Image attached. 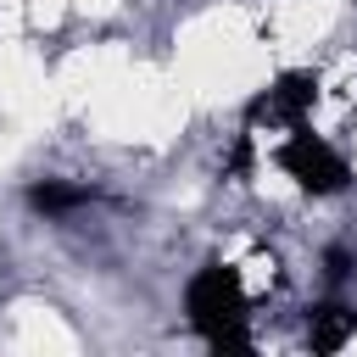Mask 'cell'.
Masks as SVG:
<instances>
[{
	"mask_svg": "<svg viewBox=\"0 0 357 357\" xmlns=\"http://www.w3.org/2000/svg\"><path fill=\"white\" fill-rule=\"evenodd\" d=\"M184 312L201 329L212 351H251V324H245V284L234 262H206L184 284Z\"/></svg>",
	"mask_w": 357,
	"mask_h": 357,
	"instance_id": "6da1fadb",
	"label": "cell"
},
{
	"mask_svg": "<svg viewBox=\"0 0 357 357\" xmlns=\"http://www.w3.org/2000/svg\"><path fill=\"white\" fill-rule=\"evenodd\" d=\"M273 162L307 190V195H335V190H346L351 184V167H346V156L329 145V139H318L307 123H296L290 128V139L273 151Z\"/></svg>",
	"mask_w": 357,
	"mask_h": 357,
	"instance_id": "7a4b0ae2",
	"label": "cell"
},
{
	"mask_svg": "<svg viewBox=\"0 0 357 357\" xmlns=\"http://www.w3.org/2000/svg\"><path fill=\"white\" fill-rule=\"evenodd\" d=\"M312 100H318V73H307V67H296V73H279L251 106H245V123H284V128H296V123H307V112H312Z\"/></svg>",
	"mask_w": 357,
	"mask_h": 357,
	"instance_id": "3957f363",
	"label": "cell"
},
{
	"mask_svg": "<svg viewBox=\"0 0 357 357\" xmlns=\"http://www.w3.org/2000/svg\"><path fill=\"white\" fill-rule=\"evenodd\" d=\"M307 335H312V351H340V346L357 335V307H346V301H324V307H312Z\"/></svg>",
	"mask_w": 357,
	"mask_h": 357,
	"instance_id": "277c9868",
	"label": "cell"
},
{
	"mask_svg": "<svg viewBox=\"0 0 357 357\" xmlns=\"http://www.w3.org/2000/svg\"><path fill=\"white\" fill-rule=\"evenodd\" d=\"M84 201H95V190H84V184H56V178H45V184L28 190V206H33V212H73V206H84Z\"/></svg>",
	"mask_w": 357,
	"mask_h": 357,
	"instance_id": "5b68a950",
	"label": "cell"
},
{
	"mask_svg": "<svg viewBox=\"0 0 357 357\" xmlns=\"http://www.w3.org/2000/svg\"><path fill=\"white\" fill-rule=\"evenodd\" d=\"M324 262H329V268H324V273H329V279H335V284H340V279H346V273H351V251H346V245H329V251H324Z\"/></svg>",
	"mask_w": 357,
	"mask_h": 357,
	"instance_id": "8992f818",
	"label": "cell"
}]
</instances>
